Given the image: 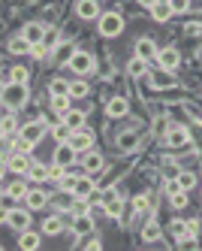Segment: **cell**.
<instances>
[{"mask_svg": "<svg viewBox=\"0 0 202 251\" xmlns=\"http://www.w3.org/2000/svg\"><path fill=\"white\" fill-rule=\"evenodd\" d=\"M48 94H51V97H61V94H69V82H64V79H54V82L48 85Z\"/></svg>", "mask_w": 202, "mask_h": 251, "instance_id": "obj_36", "label": "cell"}, {"mask_svg": "<svg viewBox=\"0 0 202 251\" xmlns=\"http://www.w3.org/2000/svg\"><path fill=\"white\" fill-rule=\"evenodd\" d=\"M64 218H58V215H51V218H45L43 221V233H48V236H58V233L64 230Z\"/></svg>", "mask_w": 202, "mask_h": 251, "instance_id": "obj_24", "label": "cell"}, {"mask_svg": "<svg viewBox=\"0 0 202 251\" xmlns=\"http://www.w3.org/2000/svg\"><path fill=\"white\" fill-rule=\"evenodd\" d=\"M69 133H72V127H67V124L58 118V124H54V127H51V136L54 139H58V142H67L69 139Z\"/></svg>", "mask_w": 202, "mask_h": 251, "instance_id": "obj_32", "label": "cell"}, {"mask_svg": "<svg viewBox=\"0 0 202 251\" xmlns=\"http://www.w3.org/2000/svg\"><path fill=\"white\" fill-rule=\"evenodd\" d=\"M69 70H72V73H90V70H94V55L76 49V51H72V58H69Z\"/></svg>", "mask_w": 202, "mask_h": 251, "instance_id": "obj_4", "label": "cell"}, {"mask_svg": "<svg viewBox=\"0 0 202 251\" xmlns=\"http://www.w3.org/2000/svg\"><path fill=\"white\" fill-rule=\"evenodd\" d=\"M151 15H154V22L166 25V22L172 19V15H175V12H172V6H169V3H154V6H151Z\"/></svg>", "mask_w": 202, "mask_h": 251, "instance_id": "obj_21", "label": "cell"}, {"mask_svg": "<svg viewBox=\"0 0 202 251\" xmlns=\"http://www.w3.org/2000/svg\"><path fill=\"white\" fill-rule=\"evenodd\" d=\"M97 191H94V182H90V176H79L76 188H72V197H82V200H90Z\"/></svg>", "mask_w": 202, "mask_h": 251, "instance_id": "obj_14", "label": "cell"}, {"mask_svg": "<svg viewBox=\"0 0 202 251\" xmlns=\"http://www.w3.org/2000/svg\"><path fill=\"white\" fill-rule=\"evenodd\" d=\"M166 146H172V149L193 146V142H190V127H184V124H178V127H172V130L166 133Z\"/></svg>", "mask_w": 202, "mask_h": 251, "instance_id": "obj_6", "label": "cell"}, {"mask_svg": "<svg viewBox=\"0 0 202 251\" xmlns=\"http://www.w3.org/2000/svg\"><path fill=\"white\" fill-rule=\"evenodd\" d=\"M88 91H90V88H88V82H69V97H88Z\"/></svg>", "mask_w": 202, "mask_h": 251, "instance_id": "obj_37", "label": "cell"}, {"mask_svg": "<svg viewBox=\"0 0 202 251\" xmlns=\"http://www.w3.org/2000/svg\"><path fill=\"white\" fill-rule=\"evenodd\" d=\"M118 142H121L124 149H133V146H136V136H133V133H124V136H121Z\"/></svg>", "mask_w": 202, "mask_h": 251, "instance_id": "obj_44", "label": "cell"}, {"mask_svg": "<svg viewBox=\"0 0 202 251\" xmlns=\"http://www.w3.org/2000/svg\"><path fill=\"white\" fill-rule=\"evenodd\" d=\"M127 112H130V103H127V97H112L106 103V115L109 118H124Z\"/></svg>", "mask_w": 202, "mask_h": 251, "instance_id": "obj_10", "label": "cell"}, {"mask_svg": "<svg viewBox=\"0 0 202 251\" xmlns=\"http://www.w3.org/2000/svg\"><path fill=\"white\" fill-rule=\"evenodd\" d=\"M190 136H196V142L202 146V124H193V127H190Z\"/></svg>", "mask_w": 202, "mask_h": 251, "instance_id": "obj_47", "label": "cell"}, {"mask_svg": "<svg viewBox=\"0 0 202 251\" xmlns=\"http://www.w3.org/2000/svg\"><path fill=\"white\" fill-rule=\"evenodd\" d=\"M148 197H136V200H133V212H145V209H148Z\"/></svg>", "mask_w": 202, "mask_h": 251, "instance_id": "obj_43", "label": "cell"}, {"mask_svg": "<svg viewBox=\"0 0 202 251\" xmlns=\"http://www.w3.org/2000/svg\"><path fill=\"white\" fill-rule=\"evenodd\" d=\"M82 170H85L88 176L100 173V170H103V154H97L94 149H90V151H85V154H82Z\"/></svg>", "mask_w": 202, "mask_h": 251, "instance_id": "obj_11", "label": "cell"}, {"mask_svg": "<svg viewBox=\"0 0 202 251\" xmlns=\"http://www.w3.org/2000/svg\"><path fill=\"white\" fill-rule=\"evenodd\" d=\"M22 37H24L30 46H36V43H43V40H45V27H43L40 22H30V25H24Z\"/></svg>", "mask_w": 202, "mask_h": 251, "instance_id": "obj_12", "label": "cell"}, {"mask_svg": "<svg viewBox=\"0 0 202 251\" xmlns=\"http://www.w3.org/2000/svg\"><path fill=\"white\" fill-rule=\"evenodd\" d=\"M3 91H6V82H0V100H3Z\"/></svg>", "mask_w": 202, "mask_h": 251, "instance_id": "obj_50", "label": "cell"}, {"mask_svg": "<svg viewBox=\"0 0 202 251\" xmlns=\"http://www.w3.org/2000/svg\"><path fill=\"white\" fill-rule=\"evenodd\" d=\"M69 215H72V218H76V215H90V203H88V200H82V197H72Z\"/></svg>", "mask_w": 202, "mask_h": 251, "instance_id": "obj_29", "label": "cell"}, {"mask_svg": "<svg viewBox=\"0 0 202 251\" xmlns=\"http://www.w3.org/2000/svg\"><path fill=\"white\" fill-rule=\"evenodd\" d=\"M169 230H172V239H175L178 245H181V242H184V239H187V224H184V221H178V218H175Z\"/></svg>", "mask_w": 202, "mask_h": 251, "instance_id": "obj_30", "label": "cell"}, {"mask_svg": "<svg viewBox=\"0 0 202 251\" xmlns=\"http://www.w3.org/2000/svg\"><path fill=\"white\" fill-rule=\"evenodd\" d=\"M121 30H124V19H121L118 12L100 15V33H103V37H118Z\"/></svg>", "mask_w": 202, "mask_h": 251, "instance_id": "obj_3", "label": "cell"}, {"mask_svg": "<svg viewBox=\"0 0 202 251\" xmlns=\"http://www.w3.org/2000/svg\"><path fill=\"white\" fill-rule=\"evenodd\" d=\"M169 203H172V209H184V206H187V191H175V194H169Z\"/></svg>", "mask_w": 202, "mask_h": 251, "instance_id": "obj_39", "label": "cell"}, {"mask_svg": "<svg viewBox=\"0 0 202 251\" xmlns=\"http://www.w3.org/2000/svg\"><path fill=\"white\" fill-rule=\"evenodd\" d=\"M76 182H79V176H76V173H64V176L58 178V188H61L64 194H72V188H76Z\"/></svg>", "mask_w": 202, "mask_h": 251, "instance_id": "obj_28", "label": "cell"}, {"mask_svg": "<svg viewBox=\"0 0 202 251\" xmlns=\"http://www.w3.org/2000/svg\"><path fill=\"white\" fill-rule=\"evenodd\" d=\"M45 130H48V124H45V121H27L18 136H22L24 142H30V146H36V142L45 136Z\"/></svg>", "mask_w": 202, "mask_h": 251, "instance_id": "obj_5", "label": "cell"}, {"mask_svg": "<svg viewBox=\"0 0 202 251\" xmlns=\"http://www.w3.org/2000/svg\"><path fill=\"white\" fill-rule=\"evenodd\" d=\"M127 70H130V76H133V79H142V76H145V70H148V61H142V58H133Z\"/></svg>", "mask_w": 202, "mask_h": 251, "instance_id": "obj_33", "label": "cell"}, {"mask_svg": "<svg viewBox=\"0 0 202 251\" xmlns=\"http://www.w3.org/2000/svg\"><path fill=\"white\" fill-rule=\"evenodd\" d=\"M27 51H30V43L24 37H18V40L9 43V55H27Z\"/></svg>", "mask_w": 202, "mask_h": 251, "instance_id": "obj_34", "label": "cell"}, {"mask_svg": "<svg viewBox=\"0 0 202 251\" xmlns=\"http://www.w3.org/2000/svg\"><path fill=\"white\" fill-rule=\"evenodd\" d=\"M0 130H3L6 136H12V133L18 130V121H15V115H6L3 121H0Z\"/></svg>", "mask_w": 202, "mask_h": 251, "instance_id": "obj_40", "label": "cell"}, {"mask_svg": "<svg viewBox=\"0 0 202 251\" xmlns=\"http://www.w3.org/2000/svg\"><path fill=\"white\" fill-rule=\"evenodd\" d=\"M51 106H54V112H58V118L64 112H69V94H61V97H51Z\"/></svg>", "mask_w": 202, "mask_h": 251, "instance_id": "obj_35", "label": "cell"}, {"mask_svg": "<svg viewBox=\"0 0 202 251\" xmlns=\"http://www.w3.org/2000/svg\"><path fill=\"white\" fill-rule=\"evenodd\" d=\"M24 203H27V209H30V212H36V209H43V206L48 203V194H45V191H36V188H27Z\"/></svg>", "mask_w": 202, "mask_h": 251, "instance_id": "obj_15", "label": "cell"}, {"mask_svg": "<svg viewBox=\"0 0 202 251\" xmlns=\"http://www.w3.org/2000/svg\"><path fill=\"white\" fill-rule=\"evenodd\" d=\"M196 233H199V221H187V236L196 239Z\"/></svg>", "mask_w": 202, "mask_h": 251, "instance_id": "obj_46", "label": "cell"}, {"mask_svg": "<svg viewBox=\"0 0 202 251\" xmlns=\"http://www.w3.org/2000/svg\"><path fill=\"white\" fill-rule=\"evenodd\" d=\"M178 185H181V191H193L196 188V176L190 170H178Z\"/></svg>", "mask_w": 202, "mask_h": 251, "instance_id": "obj_27", "label": "cell"}, {"mask_svg": "<svg viewBox=\"0 0 202 251\" xmlns=\"http://www.w3.org/2000/svg\"><path fill=\"white\" fill-rule=\"evenodd\" d=\"M58 55H61V58H72V49H69V46H61Z\"/></svg>", "mask_w": 202, "mask_h": 251, "instance_id": "obj_49", "label": "cell"}, {"mask_svg": "<svg viewBox=\"0 0 202 251\" xmlns=\"http://www.w3.org/2000/svg\"><path fill=\"white\" fill-rule=\"evenodd\" d=\"M157 3H169V0H157Z\"/></svg>", "mask_w": 202, "mask_h": 251, "instance_id": "obj_52", "label": "cell"}, {"mask_svg": "<svg viewBox=\"0 0 202 251\" xmlns=\"http://www.w3.org/2000/svg\"><path fill=\"white\" fill-rule=\"evenodd\" d=\"M43 43H45V46H54V43H58V33H45Z\"/></svg>", "mask_w": 202, "mask_h": 251, "instance_id": "obj_48", "label": "cell"}, {"mask_svg": "<svg viewBox=\"0 0 202 251\" xmlns=\"http://www.w3.org/2000/svg\"><path fill=\"white\" fill-rule=\"evenodd\" d=\"M136 58H142V61H157L154 43H151V40H139V43H136Z\"/></svg>", "mask_w": 202, "mask_h": 251, "instance_id": "obj_18", "label": "cell"}, {"mask_svg": "<svg viewBox=\"0 0 202 251\" xmlns=\"http://www.w3.org/2000/svg\"><path fill=\"white\" fill-rule=\"evenodd\" d=\"M27 176L33 178V182H45V178H51V167L40 164V160H30V170H27Z\"/></svg>", "mask_w": 202, "mask_h": 251, "instance_id": "obj_17", "label": "cell"}, {"mask_svg": "<svg viewBox=\"0 0 202 251\" xmlns=\"http://www.w3.org/2000/svg\"><path fill=\"white\" fill-rule=\"evenodd\" d=\"M169 6H172V12L178 15V12H187V9H190V0H169Z\"/></svg>", "mask_w": 202, "mask_h": 251, "instance_id": "obj_42", "label": "cell"}, {"mask_svg": "<svg viewBox=\"0 0 202 251\" xmlns=\"http://www.w3.org/2000/svg\"><path fill=\"white\" fill-rule=\"evenodd\" d=\"M6 194L12 197V200H24V197H27V182H12L6 188Z\"/></svg>", "mask_w": 202, "mask_h": 251, "instance_id": "obj_31", "label": "cell"}, {"mask_svg": "<svg viewBox=\"0 0 202 251\" xmlns=\"http://www.w3.org/2000/svg\"><path fill=\"white\" fill-rule=\"evenodd\" d=\"M48 51H51V49H48L45 43H36V46H30V55H33V58H48Z\"/></svg>", "mask_w": 202, "mask_h": 251, "instance_id": "obj_41", "label": "cell"}, {"mask_svg": "<svg viewBox=\"0 0 202 251\" xmlns=\"http://www.w3.org/2000/svg\"><path fill=\"white\" fill-rule=\"evenodd\" d=\"M69 146L72 149H76L79 154H85V151H90V149H94V130H88V127H79V130H72L69 133Z\"/></svg>", "mask_w": 202, "mask_h": 251, "instance_id": "obj_2", "label": "cell"}, {"mask_svg": "<svg viewBox=\"0 0 202 251\" xmlns=\"http://www.w3.org/2000/svg\"><path fill=\"white\" fill-rule=\"evenodd\" d=\"M76 12L82 15V19H97V15H100V6H97V0H79V3H76Z\"/></svg>", "mask_w": 202, "mask_h": 251, "instance_id": "obj_20", "label": "cell"}, {"mask_svg": "<svg viewBox=\"0 0 202 251\" xmlns=\"http://www.w3.org/2000/svg\"><path fill=\"white\" fill-rule=\"evenodd\" d=\"M3 103L9 109H22L27 103V85H18V82H6V91H3Z\"/></svg>", "mask_w": 202, "mask_h": 251, "instance_id": "obj_1", "label": "cell"}, {"mask_svg": "<svg viewBox=\"0 0 202 251\" xmlns=\"http://www.w3.org/2000/svg\"><path fill=\"white\" fill-rule=\"evenodd\" d=\"M151 85H154V88H169V85H175V76L166 73V70H160V73L151 76Z\"/></svg>", "mask_w": 202, "mask_h": 251, "instance_id": "obj_26", "label": "cell"}, {"mask_svg": "<svg viewBox=\"0 0 202 251\" xmlns=\"http://www.w3.org/2000/svg\"><path fill=\"white\" fill-rule=\"evenodd\" d=\"M142 3H145V6H148V9H151V6L157 3V0H142Z\"/></svg>", "mask_w": 202, "mask_h": 251, "instance_id": "obj_51", "label": "cell"}, {"mask_svg": "<svg viewBox=\"0 0 202 251\" xmlns=\"http://www.w3.org/2000/svg\"><path fill=\"white\" fill-rule=\"evenodd\" d=\"M160 236H163V230H160V224H157L154 218H151L148 224L142 227V242H157Z\"/></svg>", "mask_w": 202, "mask_h": 251, "instance_id": "obj_22", "label": "cell"}, {"mask_svg": "<svg viewBox=\"0 0 202 251\" xmlns=\"http://www.w3.org/2000/svg\"><path fill=\"white\" fill-rule=\"evenodd\" d=\"M103 206H106V215H109V218H121V215H124V200H121V197H112V200L103 203Z\"/></svg>", "mask_w": 202, "mask_h": 251, "instance_id": "obj_25", "label": "cell"}, {"mask_svg": "<svg viewBox=\"0 0 202 251\" xmlns=\"http://www.w3.org/2000/svg\"><path fill=\"white\" fill-rule=\"evenodd\" d=\"M9 82L27 85V70H24V67H12V70H9Z\"/></svg>", "mask_w": 202, "mask_h": 251, "instance_id": "obj_38", "label": "cell"}, {"mask_svg": "<svg viewBox=\"0 0 202 251\" xmlns=\"http://www.w3.org/2000/svg\"><path fill=\"white\" fill-rule=\"evenodd\" d=\"M61 121L67 124V127L79 130V127H85V112H82V109H69V112H64V115H61Z\"/></svg>", "mask_w": 202, "mask_h": 251, "instance_id": "obj_19", "label": "cell"}, {"mask_svg": "<svg viewBox=\"0 0 202 251\" xmlns=\"http://www.w3.org/2000/svg\"><path fill=\"white\" fill-rule=\"evenodd\" d=\"M6 167H9L12 173H27V170H30V157H27V151L9 154V157H6Z\"/></svg>", "mask_w": 202, "mask_h": 251, "instance_id": "obj_13", "label": "cell"}, {"mask_svg": "<svg viewBox=\"0 0 202 251\" xmlns=\"http://www.w3.org/2000/svg\"><path fill=\"white\" fill-rule=\"evenodd\" d=\"M76 154H79V151L72 149L69 142H61V146L54 149V167H64V170H67L72 160H76Z\"/></svg>", "mask_w": 202, "mask_h": 251, "instance_id": "obj_8", "label": "cell"}, {"mask_svg": "<svg viewBox=\"0 0 202 251\" xmlns=\"http://www.w3.org/2000/svg\"><path fill=\"white\" fill-rule=\"evenodd\" d=\"M0 103H3V100H0Z\"/></svg>", "mask_w": 202, "mask_h": 251, "instance_id": "obj_53", "label": "cell"}, {"mask_svg": "<svg viewBox=\"0 0 202 251\" xmlns=\"http://www.w3.org/2000/svg\"><path fill=\"white\" fill-rule=\"evenodd\" d=\"M157 64H160V70H166V73H175L178 64H181L178 49H160L157 51Z\"/></svg>", "mask_w": 202, "mask_h": 251, "instance_id": "obj_7", "label": "cell"}, {"mask_svg": "<svg viewBox=\"0 0 202 251\" xmlns=\"http://www.w3.org/2000/svg\"><path fill=\"white\" fill-rule=\"evenodd\" d=\"M24 251H36L40 248V233H30V230H22V239H18Z\"/></svg>", "mask_w": 202, "mask_h": 251, "instance_id": "obj_23", "label": "cell"}, {"mask_svg": "<svg viewBox=\"0 0 202 251\" xmlns=\"http://www.w3.org/2000/svg\"><path fill=\"white\" fill-rule=\"evenodd\" d=\"M85 248H90V251H100V248H103V242H100L97 236H90V239H85Z\"/></svg>", "mask_w": 202, "mask_h": 251, "instance_id": "obj_45", "label": "cell"}, {"mask_svg": "<svg viewBox=\"0 0 202 251\" xmlns=\"http://www.w3.org/2000/svg\"><path fill=\"white\" fill-rule=\"evenodd\" d=\"M12 230H27L30 227V209H9V221H6Z\"/></svg>", "mask_w": 202, "mask_h": 251, "instance_id": "obj_9", "label": "cell"}, {"mask_svg": "<svg viewBox=\"0 0 202 251\" xmlns=\"http://www.w3.org/2000/svg\"><path fill=\"white\" fill-rule=\"evenodd\" d=\"M72 230H76L79 236H90V233H94V221H90V215H76V218H72Z\"/></svg>", "mask_w": 202, "mask_h": 251, "instance_id": "obj_16", "label": "cell"}]
</instances>
